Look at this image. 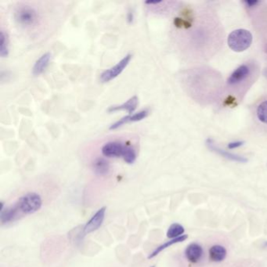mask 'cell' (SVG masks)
Wrapping results in <instances>:
<instances>
[{"label":"cell","mask_w":267,"mask_h":267,"mask_svg":"<svg viewBox=\"0 0 267 267\" xmlns=\"http://www.w3.org/2000/svg\"><path fill=\"white\" fill-rule=\"evenodd\" d=\"M93 169L94 173L97 175H106L109 173L111 166L108 161L104 158H97L93 162Z\"/></svg>","instance_id":"cell-16"},{"label":"cell","mask_w":267,"mask_h":267,"mask_svg":"<svg viewBox=\"0 0 267 267\" xmlns=\"http://www.w3.org/2000/svg\"><path fill=\"white\" fill-rule=\"evenodd\" d=\"M251 117L254 129L267 136V95L254 103L251 108Z\"/></svg>","instance_id":"cell-4"},{"label":"cell","mask_w":267,"mask_h":267,"mask_svg":"<svg viewBox=\"0 0 267 267\" xmlns=\"http://www.w3.org/2000/svg\"><path fill=\"white\" fill-rule=\"evenodd\" d=\"M51 56V53L47 52V53H43L41 56H39V59L36 61L33 68V75L39 76L45 72L47 67L49 66V63H50Z\"/></svg>","instance_id":"cell-14"},{"label":"cell","mask_w":267,"mask_h":267,"mask_svg":"<svg viewBox=\"0 0 267 267\" xmlns=\"http://www.w3.org/2000/svg\"><path fill=\"white\" fill-rule=\"evenodd\" d=\"M2 207H1V213H0V219L2 224H7V223H12L19 219V216H21V213L19 212L18 209L15 204L13 206L7 207L4 209V203H1Z\"/></svg>","instance_id":"cell-13"},{"label":"cell","mask_w":267,"mask_h":267,"mask_svg":"<svg viewBox=\"0 0 267 267\" xmlns=\"http://www.w3.org/2000/svg\"><path fill=\"white\" fill-rule=\"evenodd\" d=\"M264 75H265V78H266L267 79V68H265V73H264Z\"/></svg>","instance_id":"cell-25"},{"label":"cell","mask_w":267,"mask_h":267,"mask_svg":"<svg viewBox=\"0 0 267 267\" xmlns=\"http://www.w3.org/2000/svg\"><path fill=\"white\" fill-rule=\"evenodd\" d=\"M132 57H133L132 54L129 53V54L126 55L120 62H117L114 66L104 71L100 77L101 82L106 83V82H110V81L117 78L118 75H121L123 71L127 68L128 65H130Z\"/></svg>","instance_id":"cell-8"},{"label":"cell","mask_w":267,"mask_h":267,"mask_svg":"<svg viewBox=\"0 0 267 267\" xmlns=\"http://www.w3.org/2000/svg\"><path fill=\"white\" fill-rule=\"evenodd\" d=\"M259 72L260 67L258 62L254 60L248 61L238 67L226 80L225 103L230 106L242 101L257 80Z\"/></svg>","instance_id":"cell-3"},{"label":"cell","mask_w":267,"mask_h":267,"mask_svg":"<svg viewBox=\"0 0 267 267\" xmlns=\"http://www.w3.org/2000/svg\"><path fill=\"white\" fill-rule=\"evenodd\" d=\"M149 114V111L147 109L142 110L139 112L134 113L133 114L124 116V117L117 120L115 123H113L110 126V130H117L118 128L122 127L124 125L130 123H137V122L142 121L147 117Z\"/></svg>","instance_id":"cell-10"},{"label":"cell","mask_w":267,"mask_h":267,"mask_svg":"<svg viewBox=\"0 0 267 267\" xmlns=\"http://www.w3.org/2000/svg\"><path fill=\"white\" fill-rule=\"evenodd\" d=\"M184 84L191 98L203 105L220 101L225 94L223 77L210 67L191 68L186 72Z\"/></svg>","instance_id":"cell-2"},{"label":"cell","mask_w":267,"mask_h":267,"mask_svg":"<svg viewBox=\"0 0 267 267\" xmlns=\"http://www.w3.org/2000/svg\"><path fill=\"white\" fill-rule=\"evenodd\" d=\"M127 20L129 23L133 22V20H134V13H133V11H130L129 13H128Z\"/></svg>","instance_id":"cell-24"},{"label":"cell","mask_w":267,"mask_h":267,"mask_svg":"<svg viewBox=\"0 0 267 267\" xmlns=\"http://www.w3.org/2000/svg\"><path fill=\"white\" fill-rule=\"evenodd\" d=\"M14 17L17 24L24 27H31L36 25L39 19L37 10L29 5L19 7L16 11Z\"/></svg>","instance_id":"cell-7"},{"label":"cell","mask_w":267,"mask_h":267,"mask_svg":"<svg viewBox=\"0 0 267 267\" xmlns=\"http://www.w3.org/2000/svg\"><path fill=\"white\" fill-rule=\"evenodd\" d=\"M126 146L121 141L107 142L101 148V153L107 158H123Z\"/></svg>","instance_id":"cell-9"},{"label":"cell","mask_w":267,"mask_h":267,"mask_svg":"<svg viewBox=\"0 0 267 267\" xmlns=\"http://www.w3.org/2000/svg\"><path fill=\"white\" fill-rule=\"evenodd\" d=\"M15 205L21 215H30L36 213L41 209L43 201L39 194L34 192L27 193L17 200Z\"/></svg>","instance_id":"cell-6"},{"label":"cell","mask_w":267,"mask_h":267,"mask_svg":"<svg viewBox=\"0 0 267 267\" xmlns=\"http://www.w3.org/2000/svg\"><path fill=\"white\" fill-rule=\"evenodd\" d=\"M186 257L188 261L196 263L201 259L203 255V249L198 244L193 243L188 245L185 252Z\"/></svg>","instance_id":"cell-15"},{"label":"cell","mask_w":267,"mask_h":267,"mask_svg":"<svg viewBox=\"0 0 267 267\" xmlns=\"http://www.w3.org/2000/svg\"><path fill=\"white\" fill-rule=\"evenodd\" d=\"M184 233V226L179 223H173L169 226V230L167 231V236L170 239H177L182 236Z\"/></svg>","instance_id":"cell-21"},{"label":"cell","mask_w":267,"mask_h":267,"mask_svg":"<svg viewBox=\"0 0 267 267\" xmlns=\"http://www.w3.org/2000/svg\"><path fill=\"white\" fill-rule=\"evenodd\" d=\"M106 207H101L95 214L93 216L92 218L87 222L84 227V233H91L95 230H98L102 225L104 222V218H105Z\"/></svg>","instance_id":"cell-11"},{"label":"cell","mask_w":267,"mask_h":267,"mask_svg":"<svg viewBox=\"0 0 267 267\" xmlns=\"http://www.w3.org/2000/svg\"><path fill=\"white\" fill-rule=\"evenodd\" d=\"M252 39L253 38L250 32L246 29H236L229 35L227 44L233 51L240 53L250 47Z\"/></svg>","instance_id":"cell-5"},{"label":"cell","mask_w":267,"mask_h":267,"mask_svg":"<svg viewBox=\"0 0 267 267\" xmlns=\"http://www.w3.org/2000/svg\"><path fill=\"white\" fill-rule=\"evenodd\" d=\"M9 36L4 30L0 31V56L1 57H7L10 52Z\"/></svg>","instance_id":"cell-20"},{"label":"cell","mask_w":267,"mask_h":267,"mask_svg":"<svg viewBox=\"0 0 267 267\" xmlns=\"http://www.w3.org/2000/svg\"><path fill=\"white\" fill-rule=\"evenodd\" d=\"M187 238H188V236H187V234H185L182 235V236H179V238H177V239H171L169 242H166L165 244H163V245H161V246L158 247V248H157V249H155V250L149 256H148V259H152V258H154V257L156 256V255H158V254L160 253L161 252L165 250L167 248L170 247L171 245L180 243V242H184Z\"/></svg>","instance_id":"cell-19"},{"label":"cell","mask_w":267,"mask_h":267,"mask_svg":"<svg viewBox=\"0 0 267 267\" xmlns=\"http://www.w3.org/2000/svg\"><path fill=\"white\" fill-rule=\"evenodd\" d=\"M226 250L221 245H214L210 250V259L213 262H222L226 258Z\"/></svg>","instance_id":"cell-17"},{"label":"cell","mask_w":267,"mask_h":267,"mask_svg":"<svg viewBox=\"0 0 267 267\" xmlns=\"http://www.w3.org/2000/svg\"><path fill=\"white\" fill-rule=\"evenodd\" d=\"M174 25L183 34L186 56L194 63L210 60L223 46L225 33L220 18L204 6L186 7Z\"/></svg>","instance_id":"cell-1"},{"label":"cell","mask_w":267,"mask_h":267,"mask_svg":"<svg viewBox=\"0 0 267 267\" xmlns=\"http://www.w3.org/2000/svg\"><path fill=\"white\" fill-rule=\"evenodd\" d=\"M136 158H137V155H136V150L133 146H129L127 145L125 150L124 155H123V158L124 159L125 162L127 164L134 163L136 162Z\"/></svg>","instance_id":"cell-22"},{"label":"cell","mask_w":267,"mask_h":267,"mask_svg":"<svg viewBox=\"0 0 267 267\" xmlns=\"http://www.w3.org/2000/svg\"><path fill=\"white\" fill-rule=\"evenodd\" d=\"M207 145H209L210 148H211L212 150L217 152V153L220 154V155L224 157V158H227V159H229V160L234 161V162H247L246 158H244V157H241L239 156V155H233V154L228 153V152H225V151L221 150V149L217 147V146H214V144L212 143L211 140H209V141H207Z\"/></svg>","instance_id":"cell-18"},{"label":"cell","mask_w":267,"mask_h":267,"mask_svg":"<svg viewBox=\"0 0 267 267\" xmlns=\"http://www.w3.org/2000/svg\"><path fill=\"white\" fill-rule=\"evenodd\" d=\"M139 104V98L137 96H133L131 98L129 99L126 102L123 103L120 105L111 106L107 109L109 113L117 112V111H126L130 114H133V112L136 111Z\"/></svg>","instance_id":"cell-12"},{"label":"cell","mask_w":267,"mask_h":267,"mask_svg":"<svg viewBox=\"0 0 267 267\" xmlns=\"http://www.w3.org/2000/svg\"><path fill=\"white\" fill-rule=\"evenodd\" d=\"M265 53H267V44L266 46H265Z\"/></svg>","instance_id":"cell-26"},{"label":"cell","mask_w":267,"mask_h":267,"mask_svg":"<svg viewBox=\"0 0 267 267\" xmlns=\"http://www.w3.org/2000/svg\"><path fill=\"white\" fill-rule=\"evenodd\" d=\"M152 267H155V266H152Z\"/></svg>","instance_id":"cell-27"},{"label":"cell","mask_w":267,"mask_h":267,"mask_svg":"<svg viewBox=\"0 0 267 267\" xmlns=\"http://www.w3.org/2000/svg\"><path fill=\"white\" fill-rule=\"evenodd\" d=\"M243 143L244 142L242 141L233 142V143H229L228 148H230V149H234V148L242 146Z\"/></svg>","instance_id":"cell-23"}]
</instances>
